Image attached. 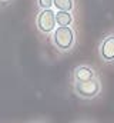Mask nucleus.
Listing matches in <instances>:
<instances>
[{"instance_id":"nucleus-6","label":"nucleus","mask_w":114,"mask_h":123,"mask_svg":"<svg viewBox=\"0 0 114 123\" xmlns=\"http://www.w3.org/2000/svg\"><path fill=\"white\" fill-rule=\"evenodd\" d=\"M74 17L68 10H57L56 12V23L57 26H71Z\"/></svg>"},{"instance_id":"nucleus-4","label":"nucleus","mask_w":114,"mask_h":123,"mask_svg":"<svg viewBox=\"0 0 114 123\" xmlns=\"http://www.w3.org/2000/svg\"><path fill=\"white\" fill-rule=\"evenodd\" d=\"M100 56L107 63L114 62V36L113 34H110V36L103 39V42L100 44Z\"/></svg>"},{"instance_id":"nucleus-8","label":"nucleus","mask_w":114,"mask_h":123,"mask_svg":"<svg viewBox=\"0 0 114 123\" xmlns=\"http://www.w3.org/2000/svg\"><path fill=\"white\" fill-rule=\"evenodd\" d=\"M37 4L40 9H51L53 7V0H37Z\"/></svg>"},{"instance_id":"nucleus-3","label":"nucleus","mask_w":114,"mask_h":123,"mask_svg":"<svg viewBox=\"0 0 114 123\" xmlns=\"http://www.w3.org/2000/svg\"><path fill=\"white\" fill-rule=\"evenodd\" d=\"M101 90L100 80L97 77H93L84 82H74V92L83 99H93Z\"/></svg>"},{"instance_id":"nucleus-7","label":"nucleus","mask_w":114,"mask_h":123,"mask_svg":"<svg viewBox=\"0 0 114 123\" xmlns=\"http://www.w3.org/2000/svg\"><path fill=\"white\" fill-rule=\"evenodd\" d=\"M53 7H56V10L71 12L74 9V1L73 0H53Z\"/></svg>"},{"instance_id":"nucleus-5","label":"nucleus","mask_w":114,"mask_h":123,"mask_svg":"<svg viewBox=\"0 0 114 123\" xmlns=\"http://www.w3.org/2000/svg\"><path fill=\"white\" fill-rule=\"evenodd\" d=\"M96 77V72L90 66H79L74 69V82H84Z\"/></svg>"},{"instance_id":"nucleus-9","label":"nucleus","mask_w":114,"mask_h":123,"mask_svg":"<svg viewBox=\"0 0 114 123\" xmlns=\"http://www.w3.org/2000/svg\"><path fill=\"white\" fill-rule=\"evenodd\" d=\"M1 1H9V0H1Z\"/></svg>"},{"instance_id":"nucleus-1","label":"nucleus","mask_w":114,"mask_h":123,"mask_svg":"<svg viewBox=\"0 0 114 123\" xmlns=\"http://www.w3.org/2000/svg\"><path fill=\"white\" fill-rule=\"evenodd\" d=\"M51 42L60 52H68L74 47L76 31L71 26H57L51 33Z\"/></svg>"},{"instance_id":"nucleus-2","label":"nucleus","mask_w":114,"mask_h":123,"mask_svg":"<svg viewBox=\"0 0 114 123\" xmlns=\"http://www.w3.org/2000/svg\"><path fill=\"white\" fill-rule=\"evenodd\" d=\"M36 26L39 31H41L43 34H50L53 30L57 27L56 23V12L51 9H41L40 13L37 14L36 19Z\"/></svg>"}]
</instances>
